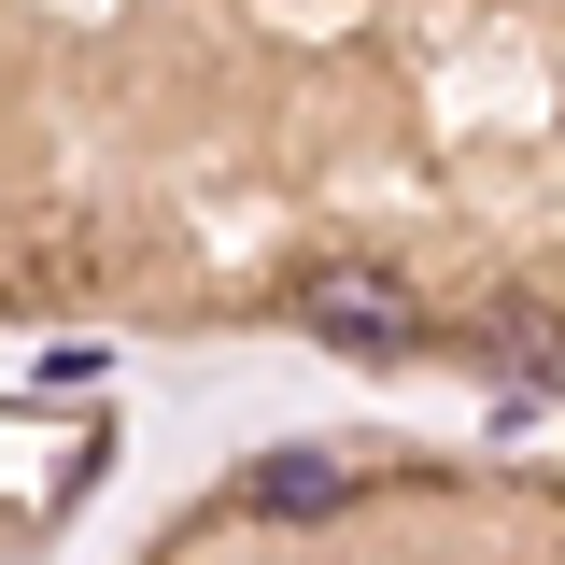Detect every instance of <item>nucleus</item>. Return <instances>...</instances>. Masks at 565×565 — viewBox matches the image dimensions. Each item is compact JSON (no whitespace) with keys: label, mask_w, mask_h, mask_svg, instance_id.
<instances>
[{"label":"nucleus","mask_w":565,"mask_h":565,"mask_svg":"<svg viewBox=\"0 0 565 565\" xmlns=\"http://www.w3.org/2000/svg\"><path fill=\"white\" fill-rule=\"evenodd\" d=\"M297 326H311L326 353H367V367L424 353V311H411L382 269H311V282H297Z\"/></svg>","instance_id":"obj_1"},{"label":"nucleus","mask_w":565,"mask_h":565,"mask_svg":"<svg viewBox=\"0 0 565 565\" xmlns=\"http://www.w3.org/2000/svg\"><path fill=\"white\" fill-rule=\"evenodd\" d=\"M226 509H241V523H340L353 509V452H255V467H241V481H226Z\"/></svg>","instance_id":"obj_2"}]
</instances>
